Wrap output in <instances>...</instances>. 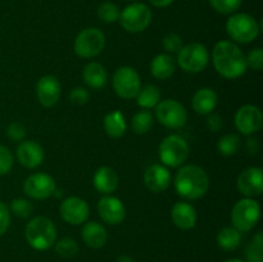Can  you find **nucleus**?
Here are the masks:
<instances>
[{
    "instance_id": "f257e3e1",
    "label": "nucleus",
    "mask_w": 263,
    "mask_h": 262,
    "mask_svg": "<svg viewBox=\"0 0 263 262\" xmlns=\"http://www.w3.org/2000/svg\"><path fill=\"white\" fill-rule=\"evenodd\" d=\"M212 62L216 71L228 80L243 76L248 68L243 50L229 40H221L216 44L212 51Z\"/></svg>"
},
{
    "instance_id": "f03ea898",
    "label": "nucleus",
    "mask_w": 263,
    "mask_h": 262,
    "mask_svg": "<svg viewBox=\"0 0 263 262\" xmlns=\"http://www.w3.org/2000/svg\"><path fill=\"white\" fill-rule=\"evenodd\" d=\"M175 189L185 199H199L210 189V177L200 166L186 164L175 176Z\"/></svg>"
},
{
    "instance_id": "7ed1b4c3",
    "label": "nucleus",
    "mask_w": 263,
    "mask_h": 262,
    "mask_svg": "<svg viewBox=\"0 0 263 262\" xmlns=\"http://www.w3.org/2000/svg\"><path fill=\"white\" fill-rule=\"evenodd\" d=\"M25 236L27 243L36 251H46L57 241V228L50 218L45 216L33 217L26 225Z\"/></svg>"
},
{
    "instance_id": "20e7f679",
    "label": "nucleus",
    "mask_w": 263,
    "mask_h": 262,
    "mask_svg": "<svg viewBox=\"0 0 263 262\" xmlns=\"http://www.w3.org/2000/svg\"><path fill=\"white\" fill-rule=\"evenodd\" d=\"M259 23L253 15L248 13L231 14L226 22V32L234 41L240 44H249L259 35Z\"/></svg>"
},
{
    "instance_id": "39448f33",
    "label": "nucleus",
    "mask_w": 263,
    "mask_h": 262,
    "mask_svg": "<svg viewBox=\"0 0 263 262\" xmlns=\"http://www.w3.org/2000/svg\"><path fill=\"white\" fill-rule=\"evenodd\" d=\"M189 144L182 136L168 135L159 144L158 154L162 163L167 167H180L189 157Z\"/></svg>"
},
{
    "instance_id": "423d86ee",
    "label": "nucleus",
    "mask_w": 263,
    "mask_h": 262,
    "mask_svg": "<svg viewBox=\"0 0 263 262\" xmlns=\"http://www.w3.org/2000/svg\"><path fill=\"white\" fill-rule=\"evenodd\" d=\"M261 217V207L253 198H243L238 200L231 211V222L240 233L251 231Z\"/></svg>"
},
{
    "instance_id": "0eeeda50",
    "label": "nucleus",
    "mask_w": 263,
    "mask_h": 262,
    "mask_svg": "<svg viewBox=\"0 0 263 262\" xmlns=\"http://www.w3.org/2000/svg\"><path fill=\"white\" fill-rule=\"evenodd\" d=\"M176 62L182 71L187 73H199L208 66L210 53L203 44H187L179 50Z\"/></svg>"
},
{
    "instance_id": "6e6552de",
    "label": "nucleus",
    "mask_w": 263,
    "mask_h": 262,
    "mask_svg": "<svg viewBox=\"0 0 263 262\" xmlns=\"http://www.w3.org/2000/svg\"><path fill=\"white\" fill-rule=\"evenodd\" d=\"M152 10L144 3H133L120 13V23L127 32H143L152 22Z\"/></svg>"
},
{
    "instance_id": "1a4fd4ad",
    "label": "nucleus",
    "mask_w": 263,
    "mask_h": 262,
    "mask_svg": "<svg viewBox=\"0 0 263 262\" xmlns=\"http://www.w3.org/2000/svg\"><path fill=\"white\" fill-rule=\"evenodd\" d=\"M105 46V36L99 28H84L74 40V53L85 59L99 55Z\"/></svg>"
},
{
    "instance_id": "9d476101",
    "label": "nucleus",
    "mask_w": 263,
    "mask_h": 262,
    "mask_svg": "<svg viewBox=\"0 0 263 262\" xmlns=\"http://www.w3.org/2000/svg\"><path fill=\"white\" fill-rule=\"evenodd\" d=\"M116 94L122 99H134L141 89V80L138 71L133 67H120L112 79Z\"/></svg>"
},
{
    "instance_id": "9b49d317",
    "label": "nucleus",
    "mask_w": 263,
    "mask_h": 262,
    "mask_svg": "<svg viewBox=\"0 0 263 262\" xmlns=\"http://www.w3.org/2000/svg\"><path fill=\"white\" fill-rule=\"evenodd\" d=\"M157 120L168 128H181L187 121V112L184 105L175 99L162 100L156 107Z\"/></svg>"
},
{
    "instance_id": "f8f14e48",
    "label": "nucleus",
    "mask_w": 263,
    "mask_h": 262,
    "mask_svg": "<svg viewBox=\"0 0 263 262\" xmlns=\"http://www.w3.org/2000/svg\"><path fill=\"white\" fill-rule=\"evenodd\" d=\"M57 185L53 177L45 172H36L25 180L23 192L32 199L43 200L55 193Z\"/></svg>"
},
{
    "instance_id": "ddd939ff",
    "label": "nucleus",
    "mask_w": 263,
    "mask_h": 262,
    "mask_svg": "<svg viewBox=\"0 0 263 262\" xmlns=\"http://www.w3.org/2000/svg\"><path fill=\"white\" fill-rule=\"evenodd\" d=\"M263 116L261 109L256 105L246 104L238 109L235 115V126L243 135H253L261 130Z\"/></svg>"
},
{
    "instance_id": "4468645a",
    "label": "nucleus",
    "mask_w": 263,
    "mask_h": 262,
    "mask_svg": "<svg viewBox=\"0 0 263 262\" xmlns=\"http://www.w3.org/2000/svg\"><path fill=\"white\" fill-rule=\"evenodd\" d=\"M59 213L69 225H81L89 218L90 207L85 199L80 197L66 198L61 203Z\"/></svg>"
},
{
    "instance_id": "2eb2a0df",
    "label": "nucleus",
    "mask_w": 263,
    "mask_h": 262,
    "mask_svg": "<svg viewBox=\"0 0 263 262\" xmlns=\"http://www.w3.org/2000/svg\"><path fill=\"white\" fill-rule=\"evenodd\" d=\"M238 190L246 198H253L261 195L263 192V172L259 167H248L239 175Z\"/></svg>"
},
{
    "instance_id": "dca6fc26",
    "label": "nucleus",
    "mask_w": 263,
    "mask_h": 262,
    "mask_svg": "<svg viewBox=\"0 0 263 262\" xmlns=\"http://www.w3.org/2000/svg\"><path fill=\"white\" fill-rule=\"evenodd\" d=\"M61 82L55 76L46 74L36 84V95L41 105L46 108L54 107L61 98Z\"/></svg>"
},
{
    "instance_id": "f3484780",
    "label": "nucleus",
    "mask_w": 263,
    "mask_h": 262,
    "mask_svg": "<svg viewBox=\"0 0 263 262\" xmlns=\"http://www.w3.org/2000/svg\"><path fill=\"white\" fill-rule=\"evenodd\" d=\"M98 212L108 225H118L125 220L126 208L122 200L113 195H105L98 203Z\"/></svg>"
},
{
    "instance_id": "a211bd4d",
    "label": "nucleus",
    "mask_w": 263,
    "mask_h": 262,
    "mask_svg": "<svg viewBox=\"0 0 263 262\" xmlns=\"http://www.w3.org/2000/svg\"><path fill=\"white\" fill-rule=\"evenodd\" d=\"M171 182V174L163 164H152L144 172V184L152 193L164 192Z\"/></svg>"
},
{
    "instance_id": "6ab92c4d",
    "label": "nucleus",
    "mask_w": 263,
    "mask_h": 262,
    "mask_svg": "<svg viewBox=\"0 0 263 262\" xmlns=\"http://www.w3.org/2000/svg\"><path fill=\"white\" fill-rule=\"evenodd\" d=\"M44 149L33 140L22 141L17 148L18 162L26 169H36L44 161Z\"/></svg>"
},
{
    "instance_id": "aec40b11",
    "label": "nucleus",
    "mask_w": 263,
    "mask_h": 262,
    "mask_svg": "<svg viewBox=\"0 0 263 262\" xmlns=\"http://www.w3.org/2000/svg\"><path fill=\"white\" fill-rule=\"evenodd\" d=\"M172 222L181 230H190L197 223V211L187 202H176L171 210Z\"/></svg>"
},
{
    "instance_id": "412c9836",
    "label": "nucleus",
    "mask_w": 263,
    "mask_h": 262,
    "mask_svg": "<svg viewBox=\"0 0 263 262\" xmlns=\"http://www.w3.org/2000/svg\"><path fill=\"white\" fill-rule=\"evenodd\" d=\"M92 182H94V186L98 192L104 195H109L110 193L117 189L120 179H118V175L115 170L108 166H103L95 171Z\"/></svg>"
},
{
    "instance_id": "4be33fe9",
    "label": "nucleus",
    "mask_w": 263,
    "mask_h": 262,
    "mask_svg": "<svg viewBox=\"0 0 263 262\" xmlns=\"http://www.w3.org/2000/svg\"><path fill=\"white\" fill-rule=\"evenodd\" d=\"M81 236L85 244L92 249H99L107 244L108 234L103 225L95 221H90L84 225L81 230Z\"/></svg>"
},
{
    "instance_id": "5701e85b",
    "label": "nucleus",
    "mask_w": 263,
    "mask_h": 262,
    "mask_svg": "<svg viewBox=\"0 0 263 262\" xmlns=\"http://www.w3.org/2000/svg\"><path fill=\"white\" fill-rule=\"evenodd\" d=\"M192 105L198 115H210L217 105V94L211 87H202L193 97Z\"/></svg>"
},
{
    "instance_id": "b1692460",
    "label": "nucleus",
    "mask_w": 263,
    "mask_h": 262,
    "mask_svg": "<svg viewBox=\"0 0 263 262\" xmlns=\"http://www.w3.org/2000/svg\"><path fill=\"white\" fill-rule=\"evenodd\" d=\"M82 79L85 84L91 89H102L107 84L108 74L103 64L98 62H90L84 67Z\"/></svg>"
},
{
    "instance_id": "393cba45",
    "label": "nucleus",
    "mask_w": 263,
    "mask_h": 262,
    "mask_svg": "<svg viewBox=\"0 0 263 262\" xmlns=\"http://www.w3.org/2000/svg\"><path fill=\"white\" fill-rule=\"evenodd\" d=\"M176 61L171 54L162 53L153 58L151 63V72L156 79L167 80L175 73Z\"/></svg>"
},
{
    "instance_id": "a878e982",
    "label": "nucleus",
    "mask_w": 263,
    "mask_h": 262,
    "mask_svg": "<svg viewBox=\"0 0 263 262\" xmlns=\"http://www.w3.org/2000/svg\"><path fill=\"white\" fill-rule=\"evenodd\" d=\"M127 123H126L125 116L120 110H113L108 113L104 118V130L107 135L110 138L118 139L126 133Z\"/></svg>"
},
{
    "instance_id": "bb28decb",
    "label": "nucleus",
    "mask_w": 263,
    "mask_h": 262,
    "mask_svg": "<svg viewBox=\"0 0 263 262\" xmlns=\"http://www.w3.org/2000/svg\"><path fill=\"white\" fill-rule=\"evenodd\" d=\"M241 233L234 226H226L217 234V244L225 251H234L240 246Z\"/></svg>"
},
{
    "instance_id": "cd10ccee",
    "label": "nucleus",
    "mask_w": 263,
    "mask_h": 262,
    "mask_svg": "<svg viewBox=\"0 0 263 262\" xmlns=\"http://www.w3.org/2000/svg\"><path fill=\"white\" fill-rule=\"evenodd\" d=\"M159 102H161V91L156 85H145L136 95V103L143 109H151V108L157 107Z\"/></svg>"
},
{
    "instance_id": "c85d7f7f",
    "label": "nucleus",
    "mask_w": 263,
    "mask_h": 262,
    "mask_svg": "<svg viewBox=\"0 0 263 262\" xmlns=\"http://www.w3.org/2000/svg\"><path fill=\"white\" fill-rule=\"evenodd\" d=\"M153 123L154 121L152 113L148 109H143L134 115L133 120H131V128L138 135H143V134L151 131V128L153 127Z\"/></svg>"
},
{
    "instance_id": "c756f323",
    "label": "nucleus",
    "mask_w": 263,
    "mask_h": 262,
    "mask_svg": "<svg viewBox=\"0 0 263 262\" xmlns=\"http://www.w3.org/2000/svg\"><path fill=\"white\" fill-rule=\"evenodd\" d=\"M240 138L236 134H226V135L221 136L217 143L218 152L225 157L235 156L239 149H240Z\"/></svg>"
},
{
    "instance_id": "7c9ffc66",
    "label": "nucleus",
    "mask_w": 263,
    "mask_h": 262,
    "mask_svg": "<svg viewBox=\"0 0 263 262\" xmlns=\"http://www.w3.org/2000/svg\"><path fill=\"white\" fill-rule=\"evenodd\" d=\"M247 262H263V234H256L246 249Z\"/></svg>"
},
{
    "instance_id": "2f4dec72",
    "label": "nucleus",
    "mask_w": 263,
    "mask_h": 262,
    "mask_svg": "<svg viewBox=\"0 0 263 262\" xmlns=\"http://www.w3.org/2000/svg\"><path fill=\"white\" fill-rule=\"evenodd\" d=\"M98 17L105 23H115L120 18V8L112 2H104L98 7Z\"/></svg>"
},
{
    "instance_id": "473e14b6",
    "label": "nucleus",
    "mask_w": 263,
    "mask_h": 262,
    "mask_svg": "<svg viewBox=\"0 0 263 262\" xmlns=\"http://www.w3.org/2000/svg\"><path fill=\"white\" fill-rule=\"evenodd\" d=\"M54 248H55V252L61 257L71 258V257H73L79 252V244L72 238H62L61 240L55 241Z\"/></svg>"
},
{
    "instance_id": "72a5a7b5",
    "label": "nucleus",
    "mask_w": 263,
    "mask_h": 262,
    "mask_svg": "<svg viewBox=\"0 0 263 262\" xmlns=\"http://www.w3.org/2000/svg\"><path fill=\"white\" fill-rule=\"evenodd\" d=\"M241 3L243 0H210L211 7L220 14H234Z\"/></svg>"
},
{
    "instance_id": "f704fd0d",
    "label": "nucleus",
    "mask_w": 263,
    "mask_h": 262,
    "mask_svg": "<svg viewBox=\"0 0 263 262\" xmlns=\"http://www.w3.org/2000/svg\"><path fill=\"white\" fill-rule=\"evenodd\" d=\"M10 211H12L17 217L27 218L32 215L33 205L30 200L23 199V198H17V199L13 200L12 204H10Z\"/></svg>"
},
{
    "instance_id": "c9c22d12",
    "label": "nucleus",
    "mask_w": 263,
    "mask_h": 262,
    "mask_svg": "<svg viewBox=\"0 0 263 262\" xmlns=\"http://www.w3.org/2000/svg\"><path fill=\"white\" fill-rule=\"evenodd\" d=\"M13 163H14V158H13L12 152L7 146L0 145V176L8 174L12 170Z\"/></svg>"
},
{
    "instance_id": "e433bc0d",
    "label": "nucleus",
    "mask_w": 263,
    "mask_h": 262,
    "mask_svg": "<svg viewBox=\"0 0 263 262\" xmlns=\"http://www.w3.org/2000/svg\"><path fill=\"white\" fill-rule=\"evenodd\" d=\"M184 46L182 43L181 36L177 35V33H168V35L164 36L163 39V48L166 49L167 53H179L180 49Z\"/></svg>"
},
{
    "instance_id": "4c0bfd02",
    "label": "nucleus",
    "mask_w": 263,
    "mask_h": 262,
    "mask_svg": "<svg viewBox=\"0 0 263 262\" xmlns=\"http://www.w3.org/2000/svg\"><path fill=\"white\" fill-rule=\"evenodd\" d=\"M247 67H251L254 71H261L263 68V50L261 48H256L249 51L248 57H246Z\"/></svg>"
},
{
    "instance_id": "58836bf2",
    "label": "nucleus",
    "mask_w": 263,
    "mask_h": 262,
    "mask_svg": "<svg viewBox=\"0 0 263 262\" xmlns=\"http://www.w3.org/2000/svg\"><path fill=\"white\" fill-rule=\"evenodd\" d=\"M90 94L85 87L77 86L74 89H72L71 94H69V100H71L72 104L74 105H84L89 102Z\"/></svg>"
},
{
    "instance_id": "ea45409f",
    "label": "nucleus",
    "mask_w": 263,
    "mask_h": 262,
    "mask_svg": "<svg viewBox=\"0 0 263 262\" xmlns=\"http://www.w3.org/2000/svg\"><path fill=\"white\" fill-rule=\"evenodd\" d=\"M7 135L13 141H22L26 138V127L21 122L14 121L7 127Z\"/></svg>"
},
{
    "instance_id": "a19ab883",
    "label": "nucleus",
    "mask_w": 263,
    "mask_h": 262,
    "mask_svg": "<svg viewBox=\"0 0 263 262\" xmlns=\"http://www.w3.org/2000/svg\"><path fill=\"white\" fill-rule=\"evenodd\" d=\"M10 225L9 207L0 200V236L4 235Z\"/></svg>"
},
{
    "instance_id": "79ce46f5",
    "label": "nucleus",
    "mask_w": 263,
    "mask_h": 262,
    "mask_svg": "<svg viewBox=\"0 0 263 262\" xmlns=\"http://www.w3.org/2000/svg\"><path fill=\"white\" fill-rule=\"evenodd\" d=\"M207 116V127L210 128L211 131H213V133L220 131L223 126L222 117H221L220 115H217V113H210V115Z\"/></svg>"
},
{
    "instance_id": "37998d69",
    "label": "nucleus",
    "mask_w": 263,
    "mask_h": 262,
    "mask_svg": "<svg viewBox=\"0 0 263 262\" xmlns=\"http://www.w3.org/2000/svg\"><path fill=\"white\" fill-rule=\"evenodd\" d=\"M259 149V144H258V139L256 138H251L248 139L247 141V151L249 152L251 154H256Z\"/></svg>"
},
{
    "instance_id": "c03bdc74",
    "label": "nucleus",
    "mask_w": 263,
    "mask_h": 262,
    "mask_svg": "<svg viewBox=\"0 0 263 262\" xmlns=\"http://www.w3.org/2000/svg\"><path fill=\"white\" fill-rule=\"evenodd\" d=\"M149 2H151L152 5L157 8H166L171 5L175 0H149Z\"/></svg>"
},
{
    "instance_id": "a18cd8bd",
    "label": "nucleus",
    "mask_w": 263,
    "mask_h": 262,
    "mask_svg": "<svg viewBox=\"0 0 263 262\" xmlns=\"http://www.w3.org/2000/svg\"><path fill=\"white\" fill-rule=\"evenodd\" d=\"M116 262H134V261H133V258L128 256H120Z\"/></svg>"
},
{
    "instance_id": "49530a36",
    "label": "nucleus",
    "mask_w": 263,
    "mask_h": 262,
    "mask_svg": "<svg viewBox=\"0 0 263 262\" xmlns=\"http://www.w3.org/2000/svg\"><path fill=\"white\" fill-rule=\"evenodd\" d=\"M225 262H244V261H241V259L239 258H230V259H226Z\"/></svg>"
}]
</instances>
